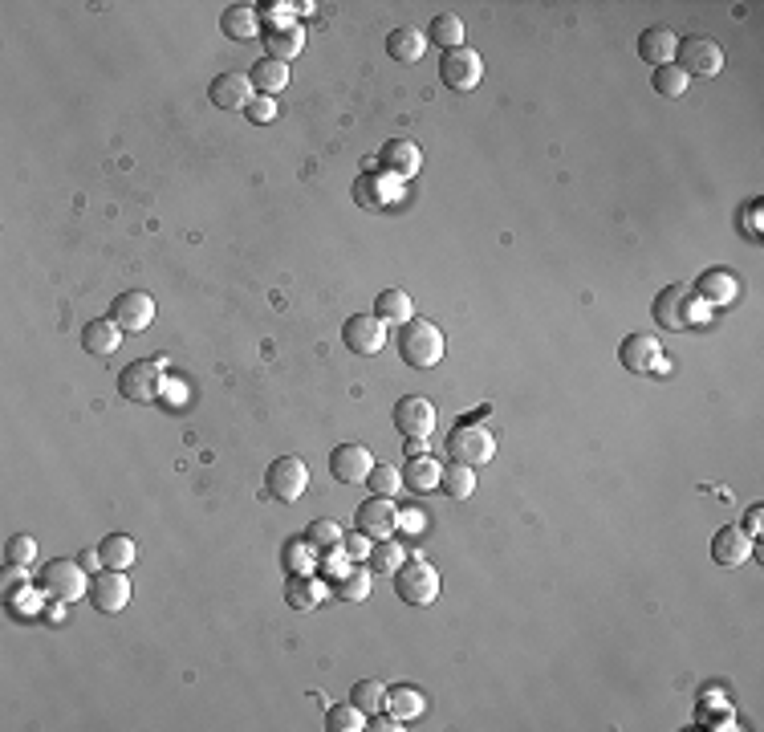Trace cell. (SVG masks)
I'll return each mask as SVG.
<instances>
[{
    "mask_svg": "<svg viewBox=\"0 0 764 732\" xmlns=\"http://www.w3.org/2000/svg\"><path fill=\"white\" fill-rule=\"evenodd\" d=\"M443 350H448V342H443L439 326L427 322V318H411L399 334V354L407 366H415V371H431V366H439Z\"/></svg>",
    "mask_w": 764,
    "mask_h": 732,
    "instance_id": "obj_1",
    "label": "cell"
},
{
    "mask_svg": "<svg viewBox=\"0 0 764 732\" xmlns=\"http://www.w3.org/2000/svg\"><path fill=\"white\" fill-rule=\"evenodd\" d=\"M439 78H443V86L468 94V90H476L480 78H484V57H480L476 49H468V45L448 49V53H443V61H439Z\"/></svg>",
    "mask_w": 764,
    "mask_h": 732,
    "instance_id": "obj_9",
    "label": "cell"
},
{
    "mask_svg": "<svg viewBox=\"0 0 764 732\" xmlns=\"http://www.w3.org/2000/svg\"><path fill=\"white\" fill-rule=\"evenodd\" d=\"M378 163H382V171H391L395 179H411L423 167V151H419L415 139H387V143H382V151H378Z\"/></svg>",
    "mask_w": 764,
    "mask_h": 732,
    "instance_id": "obj_18",
    "label": "cell"
},
{
    "mask_svg": "<svg viewBox=\"0 0 764 732\" xmlns=\"http://www.w3.org/2000/svg\"><path fill=\"white\" fill-rule=\"evenodd\" d=\"M289 86V66L285 61H273V57H265V61H257L252 66V90H261V94H277V90H285Z\"/></svg>",
    "mask_w": 764,
    "mask_h": 732,
    "instance_id": "obj_33",
    "label": "cell"
},
{
    "mask_svg": "<svg viewBox=\"0 0 764 732\" xmlns=\"http://www.w3.org/2000/svg\"><path fill=\"white\" fill-rule=\"evenodd\" d=\"M448 456H452L456 464H468V468L492 464V456H496V436L488 432L484 423L464 419V423H456L452 432H448Z\"/></svg>",
    "mask_w": 764,
    "mask_h": 732,
    "instance_id": "obj_4",
    "label": "cell"
},
{
    "mask_svg": "<svg viewBox=\"0 0 764 732\" xmlns=\"http://www.w3.org/2000/svg\"><path fill=\"white\" fill-rule=\"evenodd\" d=\"M220 33L228 37V41H252L261 33V13H257V5H228L224 13H220Z\"/></svg>",
    "mask_w": 764,
    "mask_h": 732,
    "instance_id": "obj_23",
    "label": "cell"
},
{
    "mask_svg": "<svg viewBox=\"0 0 764 732\" xmlns=\"http://www.w3.org/2000/svg\"><path fill=\"white\" fill-rule=\"evenodd\" d=\"M208 98L212 106L220 110H244L252 102V78L248 74H220L212 86H208Z\"/></svg>",
    "mask_w": 764,
    "mask_h": 732,
    "instance_id": "obj_20",
    "label": "cell"
},
{
    "mask_svg": "<svg viewBox=\"0 0 764 732\" xmlns=\"http://www.w3.org/2000/svg\"><path fill=\"white\" fill-rule=\"evenodd\" d=\"M78 562L90 570V574H98V570H106L102 566V554H98V549H82V554H78Z\"/></svg>",
    "mask_w": 764,
    "mask_h": 732,
    "instance_id": "obj_51",
    "label": "cell"
},
{
    "mask_svg": "<svg viewBox=\"0 0 764 732\" xmlns=\"http://www.w3.org/2000/svg\"><path fill=\"white\" fill-rule=\"evenodd\" d=\"M118 391H122V399L143 403V407L155 403L163 395V358H139L131 366H122Z\"/></svg>",
    "mask_w": 764,
    "mask_h": 732,
    "instance_id": "obj_6",
    "label": "cell"
},
{
    "mask_svg": "<svg viewBox=\"0 0 764 732\" xmlns=\"http://www.w3.org/2000/svg\"><path fill=\"white\" fill-rule=\"evenodd\" d=\"M110 318L122 326V334H143L155 322V297L143 289H126L110 301Z\"/></svg>",
    "mask_w": 764,
    "mask_h": 732,
    "instance_id": "obj_10",
    "label": "cell"
},
{
    "mask_svg": "<svg viewBox=\"0 0 764 732\" xmlns=\"http://www.w3.org/2000/svg\"><path fill=\"white\" fill-rule=\"evenodd\" d=\"M760 525H764V505H752V509H748V513H744V533H748V537H752V541H756V537H760V533H764V529H760Z\"/></svg>",
    "mask_w": 764,
    "mask_h": 732,
    "instance_id": "obj_50",
    "label": "cell"
},
{
    "mask_svg": "<svg viewBox=\"0 0 764 732\" xmlns=\"http://www.w3.org/2000/svg\"><path fill=\"white\" fill-rule=\"evenodd\" d=\"M663 358V346L655 334H626L622 346H618V362L626 366L630 375H647L655 371V362Z\"/></svg>",
    "mask_w": 764,
    "mask_h": 732,
    "instance_id": "obj_16",
    "label": "cell"
},
{
    "mask_svg": "<svg viewBox=\"0 0 764 732\" xmlns=\"http://www.w3.org/2000/svg\"><path fill=\"white\" fill-rule=\"evenodd\" d=\"M354 529H362L370 541L395 537V529H399V509H395V501H391V497H370V501H362L358 513H354Z\"/></svg>",
    "mask_w": 764,
    "mask_h": 732,
    "instance_id": "obj_12",
    "label": "cell"
},
{
    "mask_svg": "<svg viewBox=\"0 0 764 732\" xmlns=\"http://www.w3.org/2000/svg\"><path fill=\"white\" fill-rule=\"evenodd\" d=\"M5 562L9 566H33L37 562V541L29 537V533H17V537H9V545H5Z\"/></svg>",
    "mask_w": 764,
    "mask_h": 732,
    "instance_id": "obj_43",
    "label": "cell"
},
{
    "mask_svg": "<svg viewBox=\"0 0 764 732\" xmlns=\"http://www.w3.org/2000/svg\"><path fill=\"white\" fill-rule=\"evenodd\" d=\"M366 728H378V732H399L403 724H399V716H382V712H378V716H374V724H366Z\"/></svg>",
    "mask_w": 764,
    "mask_h": 732,
    "instance_id": "obj_52",
    "label": "cell"
},
{
    "mask_svg": "<svg viewBox=\"0 0 764 732\" xmlns=\"http://www.w3.org/2000/svg\"><path fill=\"white\" fill-rule=\"evenodd\" d=\"M675 49H679V37H675L671 29H663V25H651V29H643V37H639V57L651 61L655 70H659V66H671Z\"/></svg>",
    "mask_w": 764,
    "mask_h": 732,
    "instance_id": "obj_22",
    "label": "cell"
},
{
    "mask_svg": "<svg viewBox=\"0 0 764 732\" xmlns=\"http://www.w3.org/2000/svg\"><path fill=\"white\" fill-rule=\"evenodd\" d=\"M342 525L338 521H330V517H322V521H309V529H305V541L322 554V549H334V545H342Z\"/></svg>",
    "mask_w": 764,
    "mask_h": 732,
    "instance_id": "obj_41",
    "label": "cell"
},
{
    "mask_svg": "<svg viewBox=\"0 0 764 732\" xmlns=\"http://www.w3.org/2000/svg\"><path fill=\"white\" fill-rule=\"evenodd\" d=\"M403 484H411L415 493H435V488L443 484V464H439L435 456H427V452L407 456V464H403Z\"/></svg>",
    "mask_w": 764,
    "mask_h": 732,
    "instance_id": "obj_24",
    "label": "cell"
},
{
    "mask_svg": "<svg viewBox=\"0 0 764 732\" xmlns=\"http://www.w3.org/2000/svg\"><path fill=\"white\" fill-rule=\"evenodd\" d=\"M334 594L346 598V602H362V598H370V570H366V566H350L346 574L334 578Z\"/></svg>",
    "mask_w": 764,
    "mask_h": 732,
    "instance_id": "obj_38",
    "label": "cell"
},
{
    "mask_svg": "<svg viewBox=\"0 0 764 732\" xmlns=\"http://www.w3.org/2000/svg\"><path fill=\"white\" fill-rule=\"evenodd\" d=\"M366 720H370V716H366L354 700H346V704H330V712H326V732H362Z\"/></svg>",
    "mask_w": 764,
    "mask_h": 732,
    "instance_id": "obj_35",
    "label": "cell"
},
{
    "mask_svg": "<svg viewBox=\"0 0 764 732\" xmlns=\"http://www.w3.org/2000/svg\"><path fill=\"white\" fill-rule=\"evenodd\" d=\"M399 529L403 533H423L427 529V517L419 509H399Z\"/></svg>",
    "mask_w": 764,
    "mask_h": 732,
    "instance_id": "obj_49",
    "label": "cell"
},
{
    "mask_svg": "<svg viewBox=\"0 0 764 732\" xmlns=\"http://www.w3.org/2000/svg\"><path fill=\"white\" fill-rule=\"evenodd\" d=\"M322 598H326V582L317 578V574H289V582H285V602H289L293 610H313Z\"/></svg>",
    "mask_w": 764,
    "mask_h": 732,
    "instance_id": "obj_27",
    "label": "cell"
},
{
    "mask_svg": "<svg viewBox=\"0 0 764 732\" xmlns=\"http://www.w3.org/2000/svg\"><path fill=\"white\" fill-rule=\"evenodd\" d=\"M265 49H269V57L273 61H285L289 66V57H297L301 49H305V29L301 25H277V29H269L265 33Z\"/></svg>",
    "mask_w": 764,
    "mask_h": 732,
    "instance_id": "obj_29",
    "label": "cell"
},
{
    "mask_svg": "<svg viewBox=\"0 0 764 732\" xmlns=\"http://www.w3.org/2000/svg\"><path fill=\"white\" fill-rule=\"evenodd\" d=\"M350 700H354L366 716H378L382 708H387V688H382L378 680H358L354 692H350Z\"/></svg>",
    "mask_w": 764,
    "mask_h": 732,
    "instance_id": "obj_40",
    "label": "cell"
},
{
    "mask_svg": "<svg viewBox=\"0 0 764 732\" xmlns=\"http://www.w3.org/2000/svg\"><path fill=\"white\" fill-rule=\"evenodd\" d=\"M354 204L366 208V212H382L403 200V179H395L391 171H362L350 188Z\"/></svg>",
    "mask_w": 764,
    "mask_h": 732,
    "instance_id": "obj_7",
    "label": "cell"
},
{
    "mask_svg": "<svg viewBox=\"0 0 764 732\" xmlns=\"http://www.w3.org/2000/svg\"><path fill=\"white\" fill-rule=\"evenodd\" d=\"M41 594H49L53 602H78V598H90V578H86V566L74 558H53L45 570H41Z\"/></svg>",
    "mask_w": 764,
    "mask_h": 732,
    "instance_id": "obj_3",
    "label": "cell"
},
{
    "mask_svg": "<svg viewBox=\"0 0 764 732\" xmlns=\"http://www.w3.org/2000/svg\"><path fill=\"white\" fill-rule=\"evenodd\" d=\"M342 549L350 554V562H370V549H374V541H370L362 529H354L350 537H342Z\"/></svg>",
    "mask_w": 764,
    "mask_h": 732,
    "instance_id": "obj_46",
    "label": "cell"
},
{
    "mask_svg": "<svg viewBox=\"0 0 764 732\" xmlns=\"http://www.w3.org/2000/svg\"><path fill=\"white\" fill-rule=\"evenodd\" d=\"M651 82H655V90H659L663 98H683L687 86H691V78L675 66V61H671V66H659V70L651 74Z\"/></svg>",
    "mask_w": 764,
    "mask_h": 732,
    "instance_id": "obj_42",
    "label": "cell"
},
{
    "mask_svg": "<svg viewBox=\"0 0 764 732\" xmlns=\"http://www.w3.org/2000/svg\"><path fill=\"white\" fill-rule=\"evenodd\" d=\"M281 566L289 574H317V549L305 537H289L281 545Z\"/></svg>",
    "mask_w": 764,
    "mask_h": 732,
    "instance_id": "obj_31",
    "label": "cell"
},
{
    "mask_svg": "<svg viewBox=\"0 0 764 732\" xmlns=\"http://www.w3.org/2000/svg\"><path fill=\"white\" fill-rule=\"evenodd\" d=\"M98 554H102L106 570H131L135 558H139V549H135V541L126 537V533H106L102 545H98Z\"/></svg>",
    "mask_w": 764,
    "mask_h": 732,
    "instance_id": "obj_30",
    "label": "cell"
},
{
    "mask_svg": "<svg viewBox=\"0 0 764 732\" xmlns=\"http://www.w3.org/2000/svg\"><path fill=\"white\" fill-rule=\"evenodd\" d=\"M691 305H695V301H687V289H683V285H667V289H659L651 314H655V322H659L663 330H679V326H691V322H695Z\"/></svg>",
    "mask_w": 764,
    "mask_h": 732,
    "instance_id": "obj_17",
    "label": "cell"
},
{
    "mask_svg": "<svg viewBox=\"0 0 764 732\" xmlns=\"http://www.w3.org/2000/svg\"><path fill=\"white\" fill-rule=\"evenodd\" d=\"M370 468H374V456L366 444H338L330 452V472L338 484H366Z\"/></svg>",
    "mask_w": 764,
    "mask_h": 732,
    "instance_id": "obj_15",
    "label": "cell"
},
{
    "mask_svg": "<svg viewBox=\"0 0 764 732\" xmlns=\"http://www.w3.org/2000/svg\"><path fill=\"white\" fill-rule=\"evenodd\" d=\"M403 562H407V549H403L395 537L374 541V549H370V570H374V574H395Z\"/></svg>",
    "mask_w": 764,
    "mask_h": 732,
    "instance_id": "obj_36",
    "label": "cell"
},
{
    "mask_svg": "<svg viewBox=\"0 0 764 732\" xmlns=\"http://www.w3.org/2000/svg\"><path fill=\"white\" fill-rule=\"evenodd\" d=\"M366 484H370V497H395L399 488H403V468H395V464H378V460H374Z\"/></svg>",
    "mask_w": 764,
    "mask_h": 732,
    "instance_id": "obj_39",
    "label": "cell"
},
{
    "mask_svg": "<svg viewBox=\"0 0 764 732\" xmlns=\"http://www.w3.org/2000/svg\"><path fill=\"white\" fill-rule=\"evenodd\" d=\"M244 114H248V122H273V118H277V102H273L269 94H252V102L244 106Z\"/></svg>",
    "mask_w": 764,
    "mask_h": 732,
    "instance_id": "obj_45",
    "label": "cell"
},
{
    "mask_svg": "<svg viewBox=\"0 0 764 732\" xmlns=\"http://www.w3.org/2000/svg\"><path fill=\"white\" fill-rule=\"evenodd\" d=\"M82 346H86V354L110 358V354L122 346V326H118L114 318H94V322H86V330H82Z\"/></svg>",
    "mask_w": 764,
    "mask_h": 732,
    "instance_id": "obj_25",
    "label": "cell"
},
{
    "mask_svg": "<svg viewBox=\"0 0 764 732\" xmlns=\"http://www.w3.org/2000/svg\"><path fill=\"white\" fill-rule=\"evenodd\" d=\"M439 488H448V497H456V501H468L476 493V468L452 460L448 468H443V484Z\"/></svg>",
    "mask_w": 764,
    "mask_h": 732,
    "instance_id": "obj_37",
    "label": "cell"
},
{
    "mask_svg": "<svg viewBox=\"0 0 764 732\" xmlns=\"http://www.w3.org/2000/svg\"><path fill=\"white\" fill-rule=\"evenodd\" d=\"M427 45H439L443 53L460 49V45H464V21H460L456 13H439V17L431 21V29H427Z\"/></svg>",
    "mask_w": 764,
    "mask_h": 732,
    "instance_id": "obj_32",
    "label": "cell"
},
{
    "mask_svg": "<svg viewBox=\"0 0 764 732\" xmlns=\"http://www.w3.org/2000/svg\"><path fill=\"white\" fill-rule=\"evenodd\" d=\"M322 562H317V570H322L326 578H338V574H346L350 570V554H346V549L342 545H334V549H322Z\"/></svg>",
    "mask_w": 764,
    "mask_h": 732,
    "instance_id": "obj_44",
    "label": "cell"
},
{
    "mask_svg": "<svg viewBox=\"0 0 764 732\" xmlns=\"http://www.w3.org/2000/svg\"><path fill=\"white\" fill-rule=\"evenodd\" d=\"M131 602V582H126V570H98L90 578V606L102 610V615H118V610Z\"/></svg>",
    "mask_w": 764,
    "mask_h": 732,
    "instance_id": "obj_14",
    "label": "cell"
},
{
    "mask_svg": "<svg viewBox=\"0 0 764 732\" xmlns=\"http://www.w3.org/2000/svg\"><path fill=\"white\" fill-rule=\"evenodd\" d=\"M265 488H269L273 501H285V505L301 501V493L309 488V468H305V460H301V456H277V460L269 464V472H265Z\"/></svg>",
    "mask_w": 764,
    "mask_h": 732,
    "instance_id": "obj_8",
    "label": "cell"
},
{
    "mask_svg": "<svg viewBox=\"0 0 764 732\" xmlns=\"http://www.w3.org/2000/svg\"><path fill=\"white\" fill-rule=\"evenodd\" d=\"M342 342L362 354V358H374L382 346H387V322L374 318V314H350L346 326H342Z\"/></svg>",
    "mask_w": 764,
    "mask_h": 732,
    "instance_id": "obj_13",
    "label": "cell"
},
{
    "mask_svg": "<svg viewBox=\"0 0 764 732\" xmlns=\"http://www.w3.org/2000/svg\"><path fill=\"white\" fill-rule=\"evenodd\" d=\"M695 293L704 305H732L740 297V281L728 273V269H708L704 277L695 281Z\"/></svg>",
    "mask_w": 764,
    "mask_h": 732,
    "instance_id": "obj_21",
    "label": "cell"
},
{
    "mask_svg": "<svg viewBox=\"0 0 764 732\" xmlns=\"http://www.w3.org/2000/svg\"><path fill=\"white\" fill-rule=\"evenodd\" d=\"M391 419H395V432H399L403 440H427V436L435 432V407H431V399H423V395H403V399L395 403Z\"/></svg>",
    "mask_w": 764,
    "mask_h": 732,
    "instance_id": "obj_11",
    "label": "cell"
},
{
    "mask_svg": "<svg viewBox=\"0 0 764 732\" xmlns=\"http://www.w3.org/2000/svg\"><path fill=\"white\" fill-rule=\"evenodd\" d=\"M289 9H293V5H289V0H285V5H281V0H265V5H257V13L273 21L269 29H277V25H289Z\"/></svg>",
    "mask_w": 764,
    "mask_h": 732,
    "instance_id": "obj_48",
    "label": "cell"
},
{
    "mask_svg": "<svg viewBox=\"0 0 764 732\" xmlns=\"http://www.w3.org/2000/svg\"><path fill=\"white\" fill-rule=\"evenodd\" d=\"M387 712L399 716V720H415L423 712V692L411 688V684H399V688H387Z\"/></svg>",
    "mask_w": 764,
    "mask_h": 732,
    "instance_id": "obj_34",
    "label": "cell"
},
{
    "mask_svg": "<svg viewBox=\"0 0 764 732\" xmlns=\"http://www.w3.org/2000/svg\"><path fill=\"white\" fill-rule=\"evenodd\" d=\"M675 66H679L687 78H716V74L724 70V49H720V41L708 37V33H687V37H679Z\"/></svg>",
    "mask_w": 764,
    "mask_h": 732,
    "instance_id": "obj_2",
    "label": "cell"
},
{
    "mask_svg": "<svg viewBox=\"0 0 764 732\" xmlns=\"http://www.w3.org/2000/svg\"><path fill=\"white\" fill-rule=\"evenodd\" d=\"M395 594L407 606H431L439 598V570L427 558H407L395 570Z\"/></svg>",
    "mask_w": 764,
    "mask_h": 732,
    "instance_id": "obj_5",
    "label": "cell"
},
{
    "mask_svg": "<svg viewBox=\"0 0 764 732\" xmlns=\"http://www.w3.org/2000/svg\"><path fill=\"white\" fill-rule=\"evenodd\" d=\"M387 53H391V61H399V66H415V61L427 53V33H419V29H411V25L391 29Z\"/></svg>",
    "mask_w": 764,
    "mask_h": 732,
    "instance_id": "obj_26",
    "label": "cell"
},
{
    "mask_svg": "<svg viewBox=\"0 0 764 732\" xmlns=\"http://www.w3.org/2000/svg\"><path fill=\"white\" fill-rule=\"evenodd\" d=\"M25 586H29V570L25 566H5V574H0V590H5V598H13Z\"/></svg>",
    "mask_w": 764,
    "mask_h": 732,
    "instance_id": "obj_47",
    "label": "cell"
},
{
    "mask_svg": "<svg viewBox=\"0 0 764 732\" xmlns=\"http://www.w3.org/2000/svg\"><path fill=\"white\" fill-rule=\"evenodd\" d=\"M423 452V440H407V456H419Z\"/></svg>",
    "mask_w": 764,
    "mask_h": 732,
    "instance_id": "obj_53",
    "label": "cell"
},
{
    "mask_svg": "<svg viewBox=\"0 0 764 732\" xmlns=\"http://www.w3.org/2000/svg\"><path fill=\"white\" fill-rule=\"evenodd\" d=\"M748 558H752V537H748L744 529H736V525L716 529V537H712V562H716V566L736 570V566H744Z\"/></svg>",
    "mask_w": 764,
    "mask_h": 732,
    "instance_id": "obj_19",
    "label": "cell"
},
{
    "mask_svg": "<svg viewBox=\"0 0 764 732\" xmlns=\"http://www.w3.org/2000/svg\"><path fill=\"white\" fill-rule=\"evenodd\" d=\"M374 318L391 322V326H407L415 318V301L403 293V289H382L374 297Z\"/></svg>",
    "mask_w": 764,
    "mask_h": 732,
    "instance_id": "obj_28",
    "label": "cell"
}]
</instances>
